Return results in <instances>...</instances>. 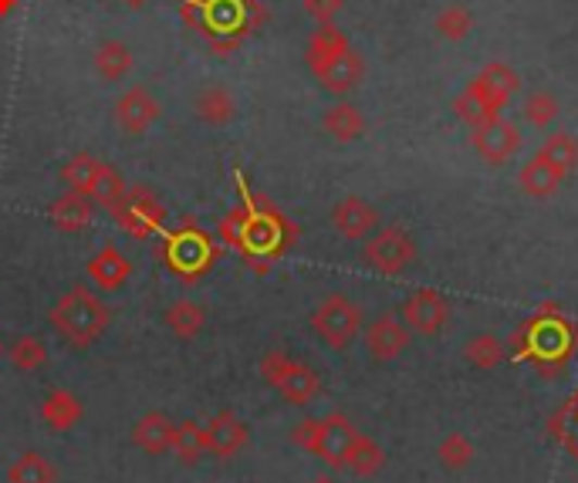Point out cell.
Returning <instances> with one entry per match:
<instances>
[{
	"mask_svg": "<svg viewBox=\"0 0 578 483\" xmlns=\"http://www.w3.org/2000/svg\"><path fill=\"white\" fill-rule=\"evenodd\" d=\"M48 321L68 345L88 348V345H96L105 335V328L112 321V312H109V305L96 291L78 284V288L65 291L54 301V308L48 312Z\"/></svg>",
	"mask_w": 578,
	"mask_h": 483,
	"instance_id": "1",
	"label": "cell"
},
{
	"mask_svg": "<svg viewBox=\"0 0 578 483\" xmlns=\"http://www.w3.org/2000/svg\"><path fill=\"white\" fill-rule=\"evenodd\" d=\"M517 88H522L517 72L504 62H491L461 96H456L453 112H456V118H464V123L474 129V126L487 123V118H498L507 109V102L517 96Z\"/></svg>",
	"mask_w": 578,
	"mask_h": 483,
	"instance_id": "2",
	"label": "cell"
},
{
	"mask_svg": "<svg viewBox=\"0 0 578 483\" xmlns=\"http://www.w3.org/2000/svg\"><path fill=\"white\" fill-rule=\"evenodd\" d=\"M355 436H359V430L342 412H331L325 419H304L291 430V443L315 453V457L325 460L328 467H345V453L355 443Z\"/></svg>",
	"mask_w": 578,
	"mask_h": 483,
	"instance_id": "3",
	"label": "cell"
},
{
	"mask_svg": "<svg viewBox=\"0 0 578 483\" xmlns=\"http://www.w3.org/2000/svg\"><path fill=\"white\" fill-rule=\"evenodd\" d=\"M261 379L278 389L281 396L294 406H309L318 392H322V379L312 366H304V361H294L285 348H271L261 358Z\"/></svg>",
	"mask_w": 578,
	"mask_h": 483,
	"instance_id": "4",
	"label": "cell"
},
{
	"mask_svg": "<svg viewBox=\"0 0 578 483\" xmlns=\"http://www.w3.org/2000/svg\"><path fill=\"white\" fill-rule=\"evenodd\" d=\"M312 331L328 348L342 352L355 342V335L362 331V312L349 294L335 291V294L322 297L318 308L312 312Z\"/></svg>",
	"mask_w": 578,
	"mask_h": 483,
	"instance_id": "5",
	"label": "cell"
},
{
	"mask_svg": "<svg viewBox=\"0 0 578 483\" xmlns=\"http://www.w3.org/2000/svg\"><path fill=\"white\" fill-rule=\"evenodd\" d=\"M362 260L369 264L379 275L392 278L416 260V244L403 227H379L362 247Z\"/></svg>",
	"mask_w": 578,
	"mask_h": 483,
	"instance_id": "6",
	"label": "cell"
},
{
	"mask_svg": "<svg viewBox=\"0 0 578 483\" xmlns=\"http://www.w3.org/2000/svg\"><path fill=\"white\" fill-rule=\"evenodd\" d=\"M163 105L160 99L152 96L149 85H129L126 92H122L112 105V123L118 126L122 136H146L152 126L160 123Z\"/></svg>",
	"mask_w": 578,
	"mask_h": 483,
	"instance_id": "7",
	"label": "cell"
},
{
	"mask_svg": "<svg viewBox=\"0 0 578 483\" xmlns=\"http://www.w3.org/2000/svg\"><path fill=\"white\" fill-rule=\"evenodd\" d=\"M115 224L126 230L129 237H149L156 233L160 224H163V203L156 200V193H152L149 187H129L126 196H122L115 206Z\"/></svg>",
	"mask_w": 578,
	"mask_h": 483,
	"instance_id": "8",
	"label": "cell"
},
{
	"mask_svg": "<svg viewBox=\"0 0 578 483\" xmlns=\"http://www.w3.org/2000/svg\"><path fill=\"white\" fill-rule=\"evenodd\" d=\"M470 142L483 163L504 166L511 156H517V149H522V129H517L511 118L498 115V118H487V123L474 126Z\"/></svg>",
	"mask_w": 578,
	"mask_h": 483,
	"instance_id": "9",
	"label": "cell"
},
{
	"mask_svg": "<svg viewBox=\"0 0 578 483\" xmlns=\"http://www.w3.org/2000/svg\"><path fill=\"white\" fill-rule=\"evenodd\" d=\"M447 318H450V305H447V297L437 288H416L403 301V321H406V328L413 331V335H419V339L440 335Z\"/></svg>",
	"mask_w": 578,
	"mask_h": 483,
	"instance_id": "10",
	"label": "cell"
},
{
	"mask_svg": "<svg viewBox=\"0 0 578 483\" xmlns=\"http://www.w3.org/2000/svg\"><path fill=\"white\" fill-rule=\"evenodd\" d=\"M166 260L179 278H200L213 260V244L210 237L200 230H179L169 237L166 244Z\"/></svg>",
	"mask_w": 578,
	"mask_h": 483,
	"instance_id": "11",
	"label": "cell"
},
{
	"mask_svg": "<svg viewBox=\"0 0 578 483\" xmlns=\"http://www.w3.org/2000/svg\"><path fill=\"white\" fill-rule=\"evenodd\" d=\"M365 348L376 361H392L400 358L410 348V328L400 315L382 312L379 318H373V325L365 328Z\"/></svg>",
	"mask_w": 578,
	"mask_h": 483,
	"instance_id": "12",
	"label": "cell"
},
{
	"mask_svg": "<svg viewBox=\"0 0 578 483\" xmlns=\"http://www.w3.org/2000/svg\"><path fill=\"white\" fill-rule=\"evenodd\" d=\"M379 209L362 196H342L331 206V227L345 240H369L379 230Z\"/></svg>",
	"mask_w": 578,
	"mask_h": 483,
	"instance_id": "13",
	"label": "cell"
},
{
	"mask_svg": "<svg viewBox=\"0 0 578 483\" xmlns=\"http://www.w3.org/2000/svg\"><path fill=\"white\" fill-rule=\"evenodd\" d=\"M312 75H315V81L325 88L328 96L345 99V96H352L355 88L362 85V78H365V62H362V54H359L355 48H349V51H342L339 58H331L328 65H322V68L312 72Z\"/></svg>",
	"mask_w": 578,
	"mask_h": 483,
	"instance_id": "14",
	"label": "cell"
},
{
	"mask_svg": "<svg viewBox=\"0 0 578 483\" xmlns=\"http://www.w3.org/2000/svg\"><path fill=\"white\" fill-rule=\"evenodd\" d=\"M193 115H197V123H203L210 129H227L237 118V99L227 85L206 81L193 96Z\"/></svg>",
	"mask_w": 578,
	"mask_h": 483,
	"instance_id": "15",
	"label": "cell"
},
{
	"mask_svg": "<svg viewBox=\"0 0 578 483\" xmlns=\"http://www.w3.org/2000/svg\"><path fill=\"white\" fill-rule=\"evenodd\" d=\"M203 430H206V453L217 460H234L237 453L248 446V427L237 419L234 409L217 412Z\"/></svg>",
	"mask_w": 578,
	"mask_h": 483,
	"instance_id": "16",
	"label": "cell"
},
{
	"mask_svg": "<svg viewBox=\"0 0 578 483\" xmlns=\"http://www.w3.org/2000/svg\"><path fill=\"white\" fill-rule=\"evenodd\" d=\"M544 372L555 369V358L558 366H565L568 355H571V342H568V328L558 321H531V352H528Z\"/></svg>",
	"mask_w": 578,
	"mask_h": 483,
	"instance_id": "17",
	"label": "cell"
},
{
	"mask_svg": "<svg viewBox=\"0 0 578 483\" xmlns=\"http://www.w3.org/2000/svg\"><path fill=\"white\" fill-rule=\"evenodd\" d=\"M91 68H96V78L102 85H122L136 68V51L122 38H105L91 54Z\"/></svg>",
	"mask_w": 578,
	"mask_h": 483,
	"instance_id": "18",
	"label": "cell"
},
{
	"mask_svg": "<svg viewBox=\"0 0 578 483\" xmlns=\"http://www.w3.org/2000/svg\"><path fill=\"white\" fill-rule=\"evenodd\" d=\"M85 275L99 291H118V288H126V281L133 278V264L115 244H105L96 257L88 260Z\"/></svg>",
	"mask_w": 578,
	"mask_h": 483,
	"instance_id": "19",
	"label": "cell"
},
{
	"mask_svg": "<svg viewBox=\"0 0 578 483\" xmlns=\"http://www.w3.org/2000/svg\"><path fill=\"white\" fill-rule=\"evenodd\" d=\"M365 115L359 112V105H352L349 99H339V102H331L325 112H322V129L331 142H339V145H349L355 139L365 136Z\"/></svg>",
	"mask_w": 578,
	"mask_h": 483,
	"instance_id": "20",
	"label": "cell"
},
{
	"mask_svg": "<svg viewBox=\"0 0 578 483\" xmlns=\"http://www.w3.org/2000/svg\"><path fill=\"white\" fill-rule=\"evenodd\" d=\"M562 183H565V173L552 160H544L541 153H535L522 166V173H517V187H522L525 196H535V200H544V196L558 193Z\"/></svg>",
	"mask_w": 578,
	"mask_h": 483,
	"instance_id": "21",
	"label": "cell"
},
{
	"mask_svg": "<svg viewBox=\"0 0 578 483\" xmlns=\"http://www.w3.org/2000/svg\"><path fill=\"white\" fill-rule=\"evenodd\" d=\"M133 443L149 453V457H163V453L173 449V440H176V427L166 412H146L136 427H133Z\"/></svg>",
	"mask_w": 578,
	"mask_h": 483,
	"instance_id": "22",
	"label": "cell"
},
{
	"mask_svg": "<svg viewBox=\"0 0 578 483\" xmlns=\"http://www.w3.org/2000/svg\"><path fill=\"white\" fill-rule=\"evenodd\" d=\"M48 217L61 233H78L91 224V217H96V203H91L85 193L68 190L48 206Z\"/></svg>",
	"mask_w": 578,
	"mask_h": 483,
	"instance_id": "23",
	"label": "cell"
},
{
	"mask_svg": "<svg viewBox=\"0 0 578 483\" xmlns=\"http://www.w3.org/2000/svg\"><path fill=\"white\" fill-rule=\"evenodd\" d=\"M349 38L342 27L335 24H318V31L309 38V48H304V65H309V72H318L322 65H328L331 58H339L342 51H349Z\"/></svg>",
	"mask_w": 578,
	"mask_h": 483,
	"instance_id": "24",
	"label": "cell"
},
{
	"mask_svg": "<svg viewBox=\"0 0 578 483\" xmlns=\"http://www.w3.org/2000/svg\"><path fill=\"white\" fill-rule=\"evenodd\" d=\"M81 416H85V406H81V399L75 396V392H68V389L51 392V396L45 399V406H41V419L48 422L51 430H58V433L75 430L78 422H81Z\"/></svg>",
	"mask_w": 578,
	"mask_h": 483,
	"instance_id": "25",
	"label": "cell"
},
{
	"mask_svg": "<svg viewBox=\"0 0 578 483\" xmlns=\"http://www.w3.org/2000/svg\"><path fill=\"white\" fill-rule=\"evenodd\" d=\"M163 321H166V328L173 331L176 339L190 342V339H197L200 331L206 328V312H203L200 301H193V297H179V301H173V305L166 308Z\"/></svg>",
	"mask_w": 578,
	"mask_h": 483,
	"instance_id": "26",
	"label": "cell"
},
{
	"mask_svg": "<svg viewBox=\"0 0 578 483\" xmlns=\"http://www.w3.org/2000/svg\"><path fill=\"white\" fill-rule=\"evenodd\" d=\"M126 190H129V187H126V179L118 176V169H112L109 163L99 160L96 173H91V183H88L85 196H88L91 203H99V206L112 209L122 196H126Z\"/></svg>",
	"mask_w": 578,
	"mask_h": 483,
	"instance_id": "27",
	"label": "cell"
},
{
	"mask_svg": "<svg viewBox=\"0 0 578 483\" xmlns=\"http://www.w3.org/2000/svg\"><path fill=\"white\" fill-rule=\"evenodd\" d=\"M434 27H437V35H440L443 41L461 45V41H467L470 31H474V14H470L467 4L453 0V4H447V8L437 14V24H434Z\"/></svg>",
	"mask_w": 578,
	"mask_h": 483,
	"instance_id": "28",
	"label": "cell"
},
{
	"mask_svg": "<svg viewBox=\"0 0 578 483\" xmlns=\"http://www.w3.org/2000/svg\"><path fill=\"white\" fill-rule=\"evenodd\" d=\"M382 463H386V453H382V446L376 443V440H369V436H355V443L349 446V453H345V467L355 473V476H376L379 470H382Z\"/></svg>",
	"mask_w": 578,
	"mask_h": 483,
	"instance_id": "29",
	"label": "cell"
},
{
	"mask_svg": "<svg viewBox=\"0 0 578 483\" xmlns=\"http://www.w3.org/2000/svg\"><path fill=\"white\" fill-rule=\"evenodd\" d=\"M173 453H176V460L187 463V467H193L206 457V430L200 427V422H193V419L179 422L176 440H173Z\"/></svg>",
	"mask_w": 578,
	"mask_h": 483,
	"instance_id": "30",
	"label": "cell"
},
{
	"mask_svg": "<svg viewBox=\"0 0 578 483\" xmlns=\"http://www.w3.org/2000/svg\"><path fill=\"white\" fill-rule=\"evenodd\" d=\"M11 483H58V470L51 467V460L45 453H24V457L14 460V467L8 470Z\"/></svg>",
	"mask_w": 578,
	"mask_h": 483,
	"instance_id": "31",
	"label": "cell"
},
{
	"mask_svg": "<svg viewBox=\"0 0 578 483\" xmlns=\"http://www.w3.org/2000/svg\"><path fill=\"white\" fill-rule=\"evenodd\" d=\"M464 358L470 361L474 369H498L504 361V345L498 335H491V331H480V335H474L467 345H464Z\"/></svg>",
	"mask_w": 578,
	"mask_h": 483,
	"instance_id": "32",
	"label": "cell"
},
{
	"mask_svg": "<svg viewBox=\"0 0 578 483\" xmlns=\"http://www.w3.org/2000/svg\"><path fill=\"white\" fill-rule=\"evenodd\" d=\"M558 99L548 92V88H538V92H531L525 102H522V118L531 126V129H548L558 118Z\"/></svg>",
	"mask_w": 578,
	"mask_h": 483,
	"instance_id": "33",
	"label": "cell"
},
{
	"mask_svg": "<svg viewBox=\"0 0 578 483\" xmlns=\"http://www.w3.org/2000/svg\"><path fill=\"white\" fill-rule=\"evenodd\" d=\"M538 153H541L544 160H552V163L568 176V173H575V166H578V139H575L571 132H552V136L541 142Z\"/></svg>",
	"mask_w": 578,
	"mask_h": 483,
	"instance_id": "34",
	"label": "cell"
},
{
	"mask_svg": "<svg viewBox=\"0 0 578 483\" xmlns=\"http://www.w3.org/2000/svg\"><path fill=\"white\" fill-rule=\"evenodd\" d=\"M8 358H11V366L17 372H35V369H41L45 361H48V345L38 335H21L8 348Z\"/></svg>",
	"mask_w": 578,
	"mask_h": 483,
	"instance_id": "35",
	"label": "cell"
},
{
	"mask_svg": "<svg viewBox=\"0 0 578 483\" xmlns=\"http://www.w3.org/2000/svg\"><path fill=\"white\" fill-rule=\"evenodd\" d=\"M96 166H99V160H96V156L78 153V156H72L65 166L58 169V176H61V183H65L68 190L85 193V190H88V183H91V173H96Z\"/></svg>",
	"mask_w": 578,
	"mask_h": 483,
	"instance_id": "36",
	"label": "cell"
},
{
	"mask_svg": "<svg viewBox=\"0 0 578 483\" xmlns=\"http://www.w3.org/2000/svg\"><path fill=\"white\" fill-rule=\"evenodd\" d=\"M437 457L447 470H464L470 460H474V443L464 436V433H450L440 449H437Z\"/></svg>",
	"mask_w": 578,
	"mask_h": 483,
	"instance_id": "37",
	"label": "cell"
},
{
	"mask_svg": "<svg viewBox=\"0 0 578 483\" xmlns=\"http://www.w3.org/2000/svg\"><path fill=\"white\" fill-rule=\"evenodd\" d=\"M301 11L315 24H335L345 11V0H301Z\"/></svg>",
	"mask_w": 578,
	"mask_h": 483,
	"instance_id": "38",
	"label": "cell"
},
{
	"mask_svg": "<svg viewBox=\"0 0 578 483\" xmlns=\"http://www.w3.org/2000/svg\"><path fill=\"white\" fill-rule=\"evenodd\" d=\"M118 4H126V8L139 11V8H146V4H149V0H118Z\"/></svg>",
	"mask_w": 578,
	"mask_h": 483,
	"instance_id": "39",
	"label": "cell"
},
{
	"mask_svg": "<svg viewBox=\"0 0 578 483\" xmlns=\"http://www.w3.org/2000/svg\"><path fill=\"white\" fill-rule=\"evenodd\" d=\"M312 483H335V480H328V476H318V480H312Z\"/></svg>",
	"mask_w": 578,
	"mask_h": 483,
	"instance_id": "40",
	"label": "cell"
}]
</instances>
